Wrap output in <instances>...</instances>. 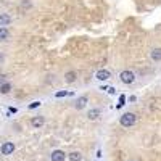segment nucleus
<instances>
[{"instance_id":"obj_4","label":"nucleus","mask_w":161,"mask_h":161,"mask_svg":"<svg viewBox=\"0 0 161 161\" xmlns=\"http://www.w3.org/2000/svg\"><path fill=\"white\" fill-rule=\"evenodd\" d=\"M44 123H45L44 116H34V118L31 119V126H32L34 129H40V127L44 126Z\"/></svg>"},{"instance_id":"obj_11","label":"nucleus","mask_w":161,"mask_h":161,"mask_svg":"<svg viewBox=\"0 0 161 161\" xmlns=\"http://www.w3.org/2000/svg\"><path fill=\"white\" fill-rule=\"evenodd\" d=\"M68 159L69 161H82V155H80L79 152H71L68 155Z\"/></svg>"},{"instance_id":"obj_18","label":"nucleus","mask_w":161,"mask_h":161,"mask_svg":"<svg viewBox=\"0 0 161 161\" xmlns=\"http://www.w3.org/2000/svg\"><path fill=\"white\" fill-rule=\"evenodd\" d=\"M3 82H7V76L5 74H0V84H3Z\"/></svg>"},{"instance_id":"obj_9","label":"nucleus","mask_w":161,"mask_h":161,"mask_svg":"<svg viewBox=\"0 0 161 161\" xmlns=\"http://www.w3.org/2000/svg\"><path fill=\"white\" fill-rule=\"evenodd\" d=\"M10 23H11V16L2 13V15H0V26H8Z\"/></svg>"},{"instance_id":"obj_6","label":"nucleus","mask_w":161,"mask_h":161,"mask_svg":"<svg viewBox=\"0 0 161 161\" xmlns=\"http://www.w3.org/2000/svg\"><path fill=\"white\" fill-rule=\"evenodd\" d=\"M110 76H111V73L108 69H98L97 74H95V77L98 80H106V79H110Z\"/></svg>"},{"instance_id":"obj_1","label":"nucleus","mask_w":161,"mask_h":161,"mask_svg":"<svg viewBox=\"0 0 161 161\" xmlns=\"http://www.w3.org/2000/svg\"><path fill=\"white\" fill-rule=\"evenodd\" d=\"M136 121H137V116L134 114V113H124L123 116L119 118V123L123 127H130L136 124Z\"/></svg>"},{"instance_id":"obj_14","label":"nucleus","mask_w":161,"mask_h":161,"mask_svg":"<svg viewBox=\"0 0 161 161\" xmlns=\"http://www.w3.org/2000/svg\"><path fill=\"white\" fill-rule=\"evenodd\" d=\"M8 36H10L8 29L2 26V28H0V40H7V39H8Z\"/></svg>"},{"instance_id":"obj_2","label":"nucleus","mask_w":161,"mask_h":161,"mask_svg":"<svg viewBox=\"0 0 161 161\" xmlns=\"http://www.w3.org/2000/svg\"><path fill=\"white\" fill-rule=\"evenodd\" d=\"M119 79H121V82H123V84L129 86V84H132L134 80H136V74H134L132 71H129V69H126V71H123L119 74Z\"/></svg>"},{"instance_id":"obj_15","label":"nucleus","mask_w":161,"mask_h":161,"mask_svg":"<svg viewBox=\"0 0 161 161\" xmlns=\"http://www.w3.org/2000/svg\"><path fill=\"white\" fill-rule=\"evenodd\" d=\"M66 95H73V93L66 92V90H60V92H57V93H55V97H57V98H61V97H66Z\"/></svg>"},{"instance_id":"obj_5","label":"nucleus","mask_w":161,"mask_h":161,"mask_svg":"<svg viewBox=\"0 0 161 161\" xmlns=\"http://www.w3.org/2000/svg\"><path fill=\"white\" fill-rule=\"evenodd\" d=\"M50 158H52V161H64L66 155H64V152H61V150H55V152H52Z\"/></svg>"},{"instance_id":"obj_16","label":"nucleus","mask_w":161,"mask_h":161,"mask_svg":"<svg viewBox=\"0 0 161 161\" xmlns=\"http://www.w3.org/2000/svg\"><path fill=\"white\" fill-rule=\"evenodd\" d=\"M124 102H126V95H121V97H119V105H118V108H121V106L124 105Z\"/></svg>"},{"instance_id":"obj_17","label":"nucleus","mask_w":161,"mask_h":161,"mask_svg":"<svg viewBox=\"0 0 161 161\" xmlns=\"http://www.w3.org/2000/svg\"><path fill=\"white\" fill-rule=\"evenodd\" d=\"M37 106H40V102H32V103L29 105V108L34 110V108H37Z\"/></svg>"},{"instance_id":"obj_12","label":"nucleus","mask_w":161,"mask_h":161,"mask_svg":"<svg viewBox=\"0 0 161 161\" xmlns=\"http://www.w3.org/2000/svg\"><path fill=\"white\" fill-rule=\"evenodd\" d=\"M152 60L161 61V48H153L152 50Z\"/></svg>"},{"instance_id":"obj_3","label":"nucleus","mask_w":161,"mask_h":161,"mask_svg":"<svg viewBox=\"0 0 161 161\" xmlns=\"http://www.w3.org/2000/svg\"><path fill=\"white\" fill-rule=\"evenodd\" d=\"M0 152H2V155H5V156L11 155L13 152H15V143L13 142H5L2 147H0Z\"/></svg>"},{"instance_id":"obj_13","label":"nucleus","mask_w":161,"mask_h":161,"mask_svg":"<svg viewBox=\"0 0 161 161\" xmlns=\"http://www.w3.org/2000/svg\"><path fill=\"white\" fill-rule=\"evenodd\" d=\"M10 90H11V84H10V82L0 84V93H3V95H5V93H8Z\"/></svg>"},{"instance_id":"obj_20","label":"nucleus","mask_w":161,"mask_h":161,"mask_svg":"<svg viewBox=\"0 0 161 161\" xmlns=\"http://www.w3.org/2000/svg\"><path fill=\"white\" fill-rule=\"evenodd\" d=\"M2 60H3V57H2V55H0V61H2Z\"/></svg>"},{"instance_id":"obj_7","label":"nucleus","mask_w":161,"mask_h":161,"mask_svg":"<svg viewBox=\"0 0 161 161\" xmlns=\"http://www.w3.org/2000/svg\"><path fill=\"white\" fill-rule=\"evenodd\" d=\"M87 105V97H79L77 100H76V110H82L84 106Z\"/></svg>"},{"instance_id":"obj_8","label":"nucleus","mask_w":161,"mask_h":161,"mask_svg":"<svg viewBox=\"0 0 161 161\" xmlns=\"http://www.w3.org/2000/svg\"><path fill=\"white\" fill-rule=\"evenodd\" d=\"M98 116H100V110H98V108H93V110H90V111L87 113V118H89L90 121L98 119Z\"/></svg>"},{"instance_id":"obj_19","label":"nucleus","mask_w":161,"mask_h":161,"mask_svg":"<svg viewBox=\"0 0 161 161\" xmlns=\"http://www.w3.org/2000/svg\"><path fill=\"white\" fill-rule=\"evenodd\" d=\"M106 90H108V92L111 93V95H113V93L116 92V89H114V87H108V89H106Z\"/></svg>"},{"instance_id":"obj_10","label":"nucleus","mask_w":161,"mask_h":161,"mask_svg":"<svg viewBox=\"0 0 161 161\" xmlns=\"http://www.w3.org/2000/svg\"><path fill=\"white\" fill-rule=\"evenodd\" d=\"M76 77H77V74L74 73V71H68V73H66L64 74V80H66V82H74V80H76Z\"/></svg>"}]
</instances>
